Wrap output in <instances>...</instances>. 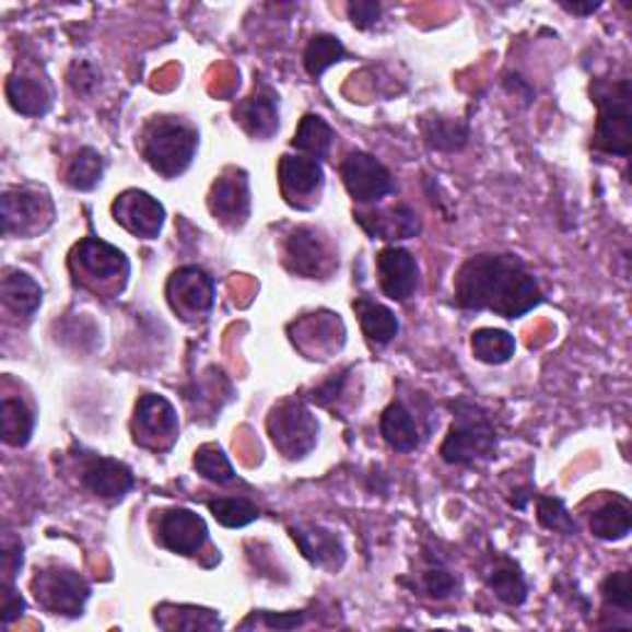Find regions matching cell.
I'll use <instances>...</instances> for the list:
<instances>
[{
	"label": "cell",
	"mask_w": 632,
	"mask_h": 632,
	"mask_svg": "<svg viewBox=\"0 0 632 632\" xmlns=\"http://www.w3.org/2000/svg\"><path fill=\"white\" fill-rule=\"evenodd\" d=\"M455 302L469 312L522 319L543 302L536 277L516 255H477L455 274Z\"/></svg>",
	"instance_id": "cell-1"
},
{
	"label": "cell",
	"mask_w": 632,
	"mask_h": 632,
	"mask_svg": "<svg viewBox=\"0 0 632 632\" xmlns=\"http://www.w3.org/2000/svg\"><path fill=\"white\" fill-rule=\"evenodd\" d=\"M198 151V131L184 119L156 117L141 133L147 164L164 178H178L190 168Z\"/></svg>",
	"instance_id": "cell-2"
},
{
	"label": "cell",
	"mask_w": 632,
	"mask_h": 632,
	"mask_svg": "<svg viewBox=\"0 0 632 632\" xmlns=\"http://www.w3.org/2000/svg\"><path fill=\"white\" fill-rule=\"evenodd\" d=\"M593 102L598 104V124L593 147L602 153L628 159L632 153V92L630 80H596L590 87Z\"/></svg>",
	"instance_id": "cell-3"
},
{
	"label": "cell",
	"mask_w": 632,
	"mask_h": 632,
	"mask_svg": "<svg viewBox=\"0 0 632 632\" xmlns=\"http://www.w3.org/2000/svg\"><path fill=\"white\" fill-rule=\"evenodd\" d=\"M455 413V423L449 428L440 455L447 465H475L482 459H490L496 453V430L492 425L490 416L477 403L459 398L449 403Z\"/></svg>",
	"instance_id": "cell-4"
},
{
	"label": "cell",
	"mask_w": 632,
	"mask_h": 632,
	"mask_svg": "<svg viewBox=\"0 0 632 632\" xmlns=\"http://www.w3.org/2000/svg\"><path fill=\"white\" fill-rule=\"evenodd\" d=\"M70 270L74 282L84 290H92L100 296L119 294L129 280V260L117 247L100 241V237H84L74 245L70 255Z\"/></svg>",
	"instance_id": "cell-5"
},
{
	"label": "cell",
	"mask_w": 632,
	"mask_h": 632,
	"mask_svg": "<svg viewBox=\"0 0 632 632\" xmlns=\"http://www.w3.org/2000/svg\"><path fill=\"white\" fill-rule=\"evenodd\" d=\"M267 433L284 457L302 459L316 447L319 423L300 400H282L267 418Z\"/></svg>",
	"instance_id": "cell-6"
},
{
	"label": "cell",
	"mask_w": 632,
	"mask_h": 632,
	"mask_svg": "<svg viewBox=\"0 0 632 632\" xmlns=\"http://www.w3.org/2000/svg\"><path fill=\"white\" fill-rule=\"evenodd\" d=\"M33 593L37 602L47 612H52V616L77 618L82 616L84 602L92 596V588L77 571L52 566L37 571V576L33 578Z\"/></svg>",
	"instance_id": "cell-7"
},
{
	"label": "cell",
	"mask_w": 632,
	"mask_h": 632,
	"mask_svg": "<svg viewBox=\"0 0 632 632\" xmlns=\"http://www.w3.org/2000/svg\"><path fill=\"white\" fill-rule=\"evenodd\" d=\"M133 440L137 445L161 453V449L174 447L178 440V416L171 400L156 393H147L139 398L133 410Z\"/></svg>",
	"instance_id": "cell-8"
},
{
	"label": "cell",
	"mask_w": 632,
	"mask_h": 632,
	"mask_svg": "<svg viewBox=\"0 0 632 632\" xmlns=\"http://www.w3.org/2000/svg\"><path fill=\"white\" fill-rule=\"evenodd\" d=\"M55 208L45 190L11 188L3 194V233L33 237L50 227Z\"/></svg>",
	"instance_id": "cell-9"
},
{
	"label": "cell",
	"mask_w": 632,
	"mask_h": 632,
	"mask_svg": "<svg viewBox=\"0 0 632 632\" xmlns=\"http://www.w3.org/2000/svg\"><path fill=\"white\" fill-rule=\"evenodd\" d=\"M171 309L186 321L206 319L215 304V284L200 267H180L166 284Z\"/></svg>",
	"instance_id": "cell-10"
},
{
	"label": "cell",
	"mask_w": 632,
	"mask_h": 632,
	"mask_svg": "<svg viewBox=\"0 0 632 632\" xmlns=\"http://www.w3.org/2000/svg\"><path fill=\"white\" fill-rule=\"evenodd\" d=\"M341 178L349 196L359 203H378V200L396 194V178L381 164L376 156L363 151H353L343 159Z\"/></svg>",
	"instance_id": "cell-11"
},
{
	"label": "cell",
	"mask_w": 632,
	"mask_h": 632,
	"mask_svg": "<svg viewBox=\"0 0 632 632\" xmlns=\"http://www.w3.org/2000/svg\"><path fill=\"white\" fill-rule=\"evenodd\" d=\"M284 262L290 267V272L306 277V280L327 277L339 265L337 255L331 253L329 243L324 241L319 230L306 225L292 230V235L286 237Z\"/></svg>",
	"instance_id": "cell-12"
},
{
	"label": "cell",
	"mask_w": 632,
	"mask_h": 632,
	"mask_svg": "<svg viewBox=\"0 0 632 632\" xmlns=\"http://www.w3.org/2000/svg\"><path fill=\"white\" fill-rule=\"evenodd\" d=\"M280 188L284 200L292 208H314V203H319V194L324 188L321 161L284 153L280 159Z\"/></svg>",
	"instance_id": "cell-13"
},
{
	"label": "cell",
	"mask_w": 632,
	"mask_h": 632,
	"mask_svg": "<svg viewBox=\"0 0 632 632\" xmlns=\"http://www.w3.org/2000/svg\"><path fill=\"white\" fill-rule=\"evenodd\" d=\"M208 208L227 227H243L250 218V180L243 168L223 171L208 196Z\"/></svg>",
	"instance_id": "cell-14"
},
{
	"label": "cell",
	"mask_w": 632,
	"mask_h": 632,
	"mask_svg": "<svg viewBox=\"0 0 632 632\" xmlns=\"http://www.w3.org/2000/svg\"><path fill=\"white\" fill-rule=\"evenodd\" d=\"M114 220L129 230L131 235L141 237V241H153V237L161 235V227H164L166 210L159 203L156 198H151L143 190H124L121 196H117L112 206Z\"/></svg>",
	"instance_id": "cell-15"
},
{
	"label": "cell",
	"mask_w": 632,
	"mask_h": 632,
	"mask_svg": "<svg viewBox=\"0 0 632 632\" xmlns=\"http://www.w3.org/2000/svg\"><path fill=\"white\" fill-rule=\"evenodd\" d=\"M80 477L84 490L107 502H119L133 490V472L112 457L84 455Z\"/></svg>",
	"instance_id": "cell-16"
},
{
	"label": "cell",
	"mask_w": 632,
	"mask_h": 632,
	"mask_svg": "<svg viewBox=\"0 0 632 632\" xmlns=\"http://www.w3.org/2000/svg\"><path fill=\"white\" fill-rule=\"evenodd\" d=\"M156 536L164 549L178 557H196L208 541V526L196 512L168 510L159 516Z\"/></svg>",
	"instance_id": "cell-17"
},
{
	"label": "cell",
	"mask_w": 632,
	"mask_h": 632,
	"mask_svg": "<svg viewBox=\"0 0 632 632\" xmlns=\"http://www.w3.org/2000/svg\"><path fill=\"white\" fill-rule=\"evenodd\" d=\"M418 262L403 247L390 245L378 253V282L393 302H408L418 290Z\"/></svg>",
	"instance_id": "cell-18"
},
{
	"label": "cell",
	"mask_w": 632,
	"mask_h": 632,
	"mask_svg": "<svg viewBox=\"0 0 632 632\" xmlns=\"http://www.w3.org/2000/svg\"><path fill=\"white\" fill-rule=\"evenodd\" d=\"M356 223L366 230L373 241H410L420 235V218L413 208L396 206L388 210H371V213H356Z\"/></svg>",
	"instance_id": "cell-19"
},
{
	"label": "cell",
	"mask_w": 632,
	"mask_h": 632,
	"mask_svg": "<svg viewBox=\"0 0 632 632\" xmlns=\"http://www.w3.org/2000/svg\"><path fill=\"white\" fill-rule=\"evenodd\" d=\"M235 121L250 133L253 139H272L280 129V109H277V94L270 87L255 90V94L243 100L235 109Z\"/></svg>",
	"instance_id": "cell-20"
},
{
	"label": "cell",
	"mask_w": 632,
	"mask_h": 632,
	"mask_svg": "<svg viewBox=\"0 0 632 632\" xmlns=\"http://www.w3.org/2000/svg\"><path fill=\"white\" fill-rule=\"evenodd\" d=\"M290 534L304 553V559H309L314 566L329 571L341 569L347 551H343V543L337 534L324 529V526H294Z\"/></svg>",
	"instance_id": "cell-21"
},
{
	"label": "cell",
	"mask_w": 632,
	"mask_h": 632,
	"mask_svg": "<svg viewBox=\"0 0 632 632\" xmlns=\"http://www.w3.org/2000/svg\"><path fill=\"white\" fill-rule=\"evenodd\" d=\"M381 435L396 453H413L420 447V430L410 410L396 400L381 416Z\"/></svg>",
	"instance_id": "cell-22"
},
{
	"label": "cell",
	"mask_w": 632,
	"mask_h": 632,
	"mask_svg": "<svg viewBox=\"0 0 632 632\" xmlns=\"http://www.w3.org/2000/svg\"><path fill=\"white\" fill-rule=\"evenodd\" d=\"M0 294H3V304L11 309L15 316H23V319H33V314L40 309L43 304V290L31 274L8 270L3 274V282H0Z\"/></svg>",
	"instance_id": "cell-23"
},
{
	"label": "cell",
	"mask_w": 632,
	"mask_h": 632,
	"mask_svg": "<svg viewBox=\"0 0 632 632\" xmlns=\"http://www.w3.org/2000/svg\"><path fill=\"white\" fill-rule=\"evenodd\" d=\"M8 102L15 112L25 114V117H43L50 109L52 94L45 87V82L35 80V77H8L5 82Z\"/></svg>",
	"instance_id": "cell-24"
},
{
	"label": "cell",
	"mask_w": 632,
	"mask_h": 632,
	"mask_svg": "<svg viewBox=\"0 0 632 632\" xmlns=\"http://www.w3.org/2000/svg\"><path fill=\"white\" fill-rule=\"evenodd\" d=\"M353 309H356L361 329L363 333H366V339L373 343V347H386V343H390L398 337V331H400L398 316L393 314L388 306L363 300L361 296V300L353 302Z\"/></svg>",
	"instance_id": "cell-25"
},
{
	"label": "cell",
	"mask_w": 632,
	"mask_h": 632,
	"mask_svg": "<svg viewBox=\"0 0 632 632\" xmlns=\"http://www.w3.org/2000/svg\"><path fill=\"white\" fill-rule=\"evenodd\" d=\"M632 526V510L625 496H616V500L602 504L596 514L590 516V531L598 536L600 541H622L630 534Z\"/></svg>",
	"instance_id": "cell-26"
},
{
	"label": "cell",
	"mask_w": 632,
	"mask_h": 632,
	"mask_svg": "<svg viewBox=\"0 0 632 632\" xmlns=\"http://www.w3.org/2000/svg\"><path fill=\"white\" fill-rule=\"evenodd\" d=\"M0 428H3V443L11 447H25L31 443L35 430V416L21 398L5 396L0 400Z\"/></svg>",
	"instance_id": "cell-27"
},
{
	"label": "cell",
	"mask_w": 632,
	"mask_h": 632,
	"mask_svg": "<svg viewBox=\"0 0 632 632\" xmlns=\"http://www.w3.org/2000/svg\"><path fill=\"white\" fill-rule=\"evenodd\" d=\"M487 586H490L494 596L506 602V606H522L526 600V593H529L522 569L506 557L494 561V566L487 573Z\"/></svg>",
	"instance_id": "cell-28"
},
{
	"label": "cell",
	"mask_w": 632,
	"mask_h": 632,
	"mask_svg": "<svg viewBox=\"0 0 632 632\" xmlns=\"http://www.w3.org/2000/svg\"><path fill=\"white\" fill-rule=\"evenodd\" d=\"M331 143H333V129L321 117H316V114H306L292 139V147L296 151H302L304 156L316 161L327 156L331 151Z\"/></svg>",
	"instance_id": "cell-29"
},
{
	"label": "cell",
	"mask_w": 632,
	"mask_h": 632,
	"mask_svg": "<svg viewBox=\"0 0 632 632\" xmlns=\"http://www.w3.org/2000/svg\"><path fill=\"white\" fill-rule=\"evenodd\" d=\"M156 622L164 630H220V618L213 610L194 606H161Z\"/></svg>",
	"instance_id": "cell-30"
},
{
	"label": "cell",
	"mask_w": 632,
	"mask_h": 632,
	"mask_svg": "<svg viewBox=\"0 0 632 632\" xmlns=\"http://www.w3.org/2000/svg\"><path fill=\"white\" fill-rule=\"evenodd\" d=\"M472 353L477 361L490 363V366H502L510 361L516 351V341L510 331L502 329H477L472 333Z\"/></svg>",
	"instance_id": "cell-31"
},
{
	"label": "cell",
	"mask_w": 632,
	"mask_h": 632,
	"mask_svg": "<svg viewBox=\"0 0 632 632\" xmlns=\"http://www.w3.org/2000/svg\"><path fill=\"white\" fill-rule=\"evenodd\" d=\"M104 176V159L97 149L84 147L74 153V159L67 166V186L74 190H94L102 184Z\"/></svg>",
	"instance_id": "cell-32"
},
{
	"label": "cell",
	"mask_w": 632,
	"mask_h": 632,
	"mask_svg": "<svg viewBox=\"0 0 632 632\" xmlns=\"http://www.w3.org/2000/svg\"><path fill=\"white\" fill-rule=\"evenodd\" d=\"M347 57V47L333 35H314L304 50V70L309 77H321L331 65Z\"/></svg>",
	"instance_id": "cell-33"
},
{
	"label": "cell",
	"mask_w": 632,
	"mask_h": 632,
	"mask_svg": "<svg viewBox=\"0 0 632 632\" xmlns=\"http://www.w3.org/2000/svg\"><path fill=\"white\" fill-rule=\"evenodd\" d=\"M423 133L430 147L440 151H459L469 139L467 124L447 117L423 119Z\"/></svg>",
	"instance_id": "cell-34"
},
{
	"label": "cell",
	"mask_w": 632,
	"mask_h": 632,
	"mask_svg": "<svg viewBox=\"0 0 632 632\" xmlns=\"http://www.w3.org/2000/svg\"><path fill=\"white\" fill-rule=\"evenodd\" d=\"M194 467L198 469L200 477H206V480L213 484L235 482V469L233 465H230V459L220 445L210 443V445L198 447V453L194 457Z\"/></svg>",
	"instance_id": "cell-35"
},
{
	"label": "cell",
	"mask_w": 632,
	"mask_h": 632,
	"mask_svg": "<svg viewBox=\"0 0 632 632\" xmlns=\"http://www.w3.org/2000/svg\"><path fill=\"white\" fill-rule=\"evenodd\" d=\"M208 510L215 516V522L227 529H243V526L260 519V510L247 500H210Z\"/></svg>",
	"instance_id": "cell-36"
},
{
	"label": "cell",
	"mask_w": 632,
	"mask_h": 632,
	"mask_svg": "<svg viewBox=\"0 0 632 632\" xmlns=\"http://www.w3.org/2000/svg\"><path fill=\"white\" fill-rule=\"evenodd\" d=\"M536 516H539V524L543 526V529L557 531L563 536L578 534V526L569 514L566 504L557 500V496H539V500H536Z\"/></svg>",
	"instance_id": "cell-37"
},
{
	"label": "cell",
	"mask_w": 632,
	"mask_h": 632,
	"mask_svg": "<svg viewBox=\"0 0 632 632\" xmlns=\"http://www.w3.org/2000/svg\"><path fill=\"white\" fill-rule=\"evenodd\" d=\"M600 593H602V600H606L608 606L618 608L622 612H630L632 610V576H630V571L610 573V576L602 581Z\"/></svg>",
	"instance_id": "cell-38"
},
{
	"label": "cell",
	"mask_w": 632,
	"mask_h": 632,
	"mask_svg": "<svg viewBox=\"0 0 632 632\" xmlns=\"http://www.w3.org/2000/svg\"><path fill=\"white\" fill-rule=\"evenodd\" d=\"M423 588H425V593H428L430 598L443 600L447 596H453L455 578L449 576V573L443 571V569H430L423 576Z\"/></svg>",
	"instance_id": "cell-39"
},
{
	"label": "cell",
	"mask_w": 632,
	"mask_h": 632,
	"mask_svg": "<svg viewBox=\"0 0 632 632\" xmlns=\"http://www.w3.org/2000/svg\"><path fill=\"white\" fill-rule=\"evenodd\" d=\"M349 15L359 31H368L381 21V5L373 3V0H356V3L349 5Z\"/></svg>",
	"instance_id": "cell-40"
},
{
	"label": "cell",
	"mask_w": 632,
	"mask_h": 632,
	"mask_svg": "<svg viewBox=\"0 0 632 632\" xmlns=\"http://www.w3.org/2000/svg\"><path fill=\"white\" fill-rule=\"evenodd\" d=\"M25 612V600L21 593L13 588V583H5L3 588V625H11L15 618H21Z\"/></svg>",
	"instance_id": "cell-41"
},
{
	"label": "cell",
	"mask_w": 632,
	"mask_h": 632,
	"mask_svg": "<svg viewBox=\"0 0 632 632\" xmlns=\"http://www.w3.org/2000/svg\"><path fill=\"white\" fill-rule=\"evenodd\" d=\"M343 381H347V373H339V376H331L327 383H321L319 388L312 390V400L316 406H329L331 400L339 398V393L343 388Z\"/></svg>",
	"instance_id": "cell-42"
},
{
	"label": "cell",
	"mask_w": 632,
	"mask_h": 632,
	"mask_svg": "<svg viewBox=\"0 0 632 632\" xmlns=\"http://www.w3.org/2000/svg\"><path fill=\"white\" fill-rule=\"evenodd\" d=\"M97 80H100V74L94 72L87 62L74 65L72 72H70L72 87H74L77 92H80V94H90V92L94 90V84H97Z\"/></svg>",
	"instance_id": "cell-43"
},
{
	"label": "cell",
	"mask_w": 632,
	"mask_h": 632,
	"mask_svg": "<svg viewBox=\"0 0 632 632\" xmlns=\"http://www.w3.org/2000/svg\"><path fill=\"white\" fill-rule=\"evenodd\" d=\"M265 625L267 628H277V630H292V628H300L304 622V612H282V616H277V612L270 610H262L260 612Z\"/></svg>",
	"instance_id": "cell-44"
},
{
	"label": "cell",
	"mask_w": 632,
	"mask_h": 632,
	"mask_svg": "<svg viewBox=\"0 0 632 632\" xmlns=\"http://www.w3.org/2000/svg\"><path fill=\"white\" fill-rule=\"evenodd\" d=\"M23 566V546H5L3 551V573H5V583H13V576Z\"/></svg>",
	"instance_id": "cell-45"
},
{
	"label": "cell",
	"mask_w": 632,
	"mask_h": 632,
	"mask_svg": "<svg viewBox=\"0 0 632 632\" xmlns=\"http://www.w3.org/2000/svg\"><path fill=\"white\" fill-rule=\"evenodd\" d=\"M602 3H561V8H566L569 13H578V15H590L596 13Z\"/></svg>",
	"instance_id": "cell-46"
}]
</instances>
